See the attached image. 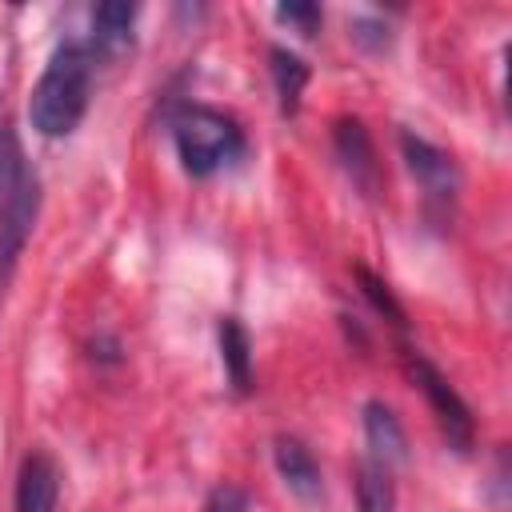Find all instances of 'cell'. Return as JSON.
<instances>
[{
	"mask_svg": "<svg viewBox=\"0 0 512 512\" xmlns=\"http://www.w3.org/2000/svg\"><path fill=\"white\" fill-rule=\"evenodd\" d=\"M88 80H92V56L80 44H60L40 72L32 100H28V120L40 136H68L88 108Z\"/></svg>",
	"mask_w": 512,
	"mask_h": 512,
	"instance_id": "6da1fadb",
	"label": "cell"
},
{
	"mask_svg": "<svg viewBox=\"0 0 512 512\" xmlns=\"http://www.w3.org/2000/svg\"><path fill=\"white\" fill-rule=\"evenodd\" d=\"M276 16H280V20H288V24H300V28H304V36H312V28L320 24V8H312V4H280V8H276Z\"/></svg>",
	"mask_w": 512,
	"mask_h": 512,
	"instance_id": "2e32d148",
	"label": "cell"
},
{
	"mask_svg": "<svg viewBox=\"0 0 512 512\" xmlns=\"http://www.w3.org/2000/svg\"><path fill=\"white\" fill-rule=\"evenodd\" d=\"M60 472L48 452H28L16 480V512H56Z\"/></svg>",
	"mask_w": 512,
	"mask_h": 512,
	"instance_id": "52a82bcc",
	"label": "cell"
},
{
	"mask_svg": "<svg viewBox=\"0 0 512 512\" xmlns=\"http://www.w3.org/2000/svg\"><path fill=\"white\" fill-rule=\"evenodd\" d=\"M272 460H276V472L280 480L288 484V492H296L300 500H320L324 492V480H320V464L312 460V452L296 440V436H280L276 448H272Z\"/></svg>",
	"mask_w": 512,
	"mask_h": 512,
	"instance_id": "ba28073f",
	"label": "cell"
},
{
	"mask_svg": "<svg viewBox=\"0 0 512 512\" xmlns=\"http://www.w3.org/2000/svg\"><path fill=\"white\" fill-rule=\"evenodd\" d=\"M336 156H340L344 172L352 176V184L372 196L376 180H380V168H376V152H372V140H368L360 120H352V116L336 120Z\"/></svg>",
	"mask_w": 512,
	"mask_h": 512,
	"instance_id": "8992f818",
	"label": "cell"
},
{
	"mask_svg": "<svg viewBox=\"0 0 512 512\" xmlns=\"http://www.w3.org/2000/svg\"><path fill=\"white\" fill-rule=\"evenodd\" d=\"M356 280H360V292H364V296L372 300V308H376V312H380L384 320H392L396 328H404V308L396 304V296L388 292V284H384L380 276H372V272H368L364 264L356 268Z\"/></svg>",
	"mask_w": 512,
	"mask_h": 512,
	"instance_id": "5bb4252c",
	"label": "cell"
},
{
	"mask_svg": "<svg viewBox=\"0 0 512 512\" xmlns=\"http://www.w3.org/2000/svg\"><path fill=\"white\" fill-rule=\"evenodd\" d=\"M404 368H408V376L416 380V388L424 392V400L432 404V412H436V420H440L448 444H452L456 452H468V448H472V412H468V404L456 396V388H452V384L440 376V368L428 364L424 356H408Z\"/></svg>",
	"mask_w": 512,
	"mask_h": 512,
	"instance_id": "277c9868",
	"label": "cell"
},
{
	"mask_svg": "<svg viewBox=\"0 0 512 512\" xmlns=\"http://www.w3.org/2000/svg\"><path fill=\"white\" fill-rule=\"evenodd\" d=\"M392 508H396L392 468L376 460L356 464V512H392Z\"/></svg>",
	"mask_w": 512,
	"mask_h": 512,
	"instance_id": "7c38bea8",
	"label": "cell"
},
{
	"mask_svg": "<svg viewBox=\"0 0 512 512\" xmlns=\"http://www.w3.org/2000/svg\"><path fill=\"white\" fill-rule=\"evenodd\" d=\"M400 148H404L408 172L416 176V184L424 188V196H428V200H444V204H448V200L456 196V188H460V172H456L452 156H448V152H440L436 144H428V140L412 136V132H404V136H400Z\"/></svg>",
	"mask_w": 512,
	"mask_h": 512,
	"instance_id": "5b68a950",
	"label": "cell"
},
{
	"mask_svg": "<svg viewBox=\"0 0 512 512\" xmlns=\"http://www.w3.org/2000/svg\"><path fill=\"white\" fill-rule=\"evenodd\" d=\"M268 60H272V80H276L280 112L292 116V112L300 108V92H304V84H308V64H304L296 52H288V48H272Z\"/></svg>",
	"mask_w": 512,
	"mask_h": 512,
	"instance_id": "4fadbf2b",
	"label": "cell"
},
{
	"mask_svg": "<svg viewBox=\"0 0 512 512\" xmlns=\"http://www.w3.org/2000/svg\"><path fill=\"white\" fill-rule=\"evenodd\" d=\"M364 436H368L372 460L384 464V468H392V464H400L408 456V436H404L396 412L388 404H380V400L364 404Z\"/></svg>",
	"mask_w": 512,
	"mask_h": 512,
	"instance_id": "9c48e42d",
	"label": "cell"
},
{
	"mask_svg": "<svg viewBox=\"0 0 512 512\" xmlns=\"http://www.w3.org/2000/svg\"><path fill=\"white\" fill-rule=\"evenodd\" d=\"M40 208V180L24 160V148L8 124H0V284H8L16 256L32 232Z\"/></svg>",
	"mask_w": 512,
	"mask_h": 512,
	"instance_id": "7a4b0ae2",
	"label": "cell"
},
{
	"mask_svg": "<svg viewBox=\"0 0 512 512\" xmlns=\"http://www.w3.org/2000/svg\"><path fill=\"white\" fill-rule=\"evenodd\" d=\"M132 20H136V4H124V0H108V4H96L92 12V44L96 52H124L132 44Z\"/></svg>",
	"mask_w": 512,
	"mask_h": 512,
	"instance_id": "30bf717a",
	"label": "cell"
},
{
	"mask_svg": "<svg viewBox=\"0 0 512 512\" xmlns=\"http://www.w3.org/2000/svg\"><path fill=\"white\" fill-rule=\"evenodd\" d=\"M220 360H224V372H228L232 388L248 392L252 388V344H248V332L236 316L220 320Z\"/></svg>",
	"mask_w": 512,
	"mask_h": 512,
	"instance_id": "8fae6325",
	"label": "cell"
},
{
	"mask_svg": "<svg viewBox=\"0 0 512 512\" xmlns=\"http://www.w3.org/2000/svg\"><path fill=\"white\" fill-rule=\"evenodd\" d=\"M172 136L176 152L188 176H212L224 164H232L244 148V132L232 116L208 104H184L172 116Z\"/></svg>",
	"mask_w": 512,
	"mask_h": 512,
	"instance_id": "3957f363",
	"label": "cell"
},
{
	"mask_svg": "<svg viewBox=\"0 0 512 512\" xmlns=\"http://www.w3.org/2000/svg\"><path fill=\"white\" fill-rule=\"evenodd\" d=\"M204 512H252V504H248V496L236 484H224V488H216L208 496V508Z\"/></svg>",
	"mask_w": 512,
	"mask_h": 512,
	"instance_id": "9a60e30c",
	"label": "cell"
}]
</instances>
